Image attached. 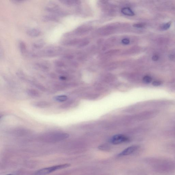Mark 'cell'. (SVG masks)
Here are the masks:
<instances>
[{"label":"cell","mask_w":175,"mask_h":175,"mask_svg":"<svg viewBox=\"0 0 175 175\" xmlns=\"http://www.w3.org/2000/svg\"><path fill=\"white\" fill-rule=\"evenodd\" d=\"M68 133L61 132H51L44 135L43 139L50 142H56L62 141L69 137Z\"/></svg>","instance_id":"cell-1"},{"label":"cell","mask_w":175,"mask_h":175,"mask_svg":"<svg viewBox=\"0 0 175 175\" xmlns=\"http://www.w3.org/2000/svg\"><path fill=\"white\" fill-rule=\"evenodd\" d=\"M63 48L57 46L48 47L41 51L42 57H53L59 55L63 51Z\"/></svg>","instance_id":"cell-2"},{"label":"cell","mask_w":175,"mask_h":175,"mask_svg":"<svg viewBox=\"0 0 175 175\" xmlns=\"http://www.w3.org/2000/svg\"><path fill=\"white\" fill-rule=\"evenodd\" d=\"M45 9L47 12L55 14L56 16H64L67 14L64 10L61 8L58 4L53 2L48 3L46 6Z\"/></svg>","instance_id":"cell-3"},{"label":"cell","mask_w":175,"mask_h":175,"mask_svg":"<svg viewBox=\"0 0 175 175\" xmlns=\"http://www.w3.org/2000/svg\"><path fill=\"white\" fill-rule=\"evenodd\" d=\"M70 166V164L66 163L64 164L58 165L48 167L40 169L36 172L35 175H46L51 173L57 170L68 168Z\"/></svg>","instance_id":"cell-4"},{"label":"cell","mask_w":175,"mask_h":175,"mask_svg":"<svg viewBox=\"0 0 175 175\" xmlns=\"http://www.w3.org/2000/svg\"><path fill=\"white\" fill-rule=\"evenodd\" d=\"M129 141L128 138L122 134H117L113 136L110 140L111 143L114 145L128 142Z\"/></svg>","instance_id":"cell-5"},{"label":"cell","mask_w":175,"mask_h":175,"mask_svg":"<svg viewBox=\"0 0 175 175\" xmlns=\"http://www.w3.org/2000/svg\"><path fill=\"white\" fill-rule=\"evenodd\" d=\"M138 148V146L136 145H133L129 147L120 153L118 155V156H123L129 155L136 151Z\"/></svg>","instance_id":"cell-6"},{"label":"cell","mask_w":175,"mask_h":175,"mask_svg":"<svg viewBox=\"0 0 175 175\" xmlns=\"http://www.w3.org/2000/svg\"><path fill=\"white\" fill-rule=\"evenodd\" d=\"M26 33L30 36L34 37L40 36L41 34V31L37 28H31L27 30Z\"/></svg>","instance_id":"cell-7"},{"label":"cell","mask_w":175,"mask_h":175,"mask_svg":"<svg viewBox=\"0 0 175 175\" xmlns=\"http://www.w3.org/2000/svg\"><path fill=\"white\" fill-rule=\"evenodd\" d=\"M42 20L44 21H46V22H49V21L58 22L59 21V19L56 15H45L43 17Z\"/></svg>","instance_id":"cell-8"},{"label":"cell","mask_w":175,"mask_h":175,"mask_svg":"<svg viewBox=\"0 0 175 175\" xmlns=\"http://www.w3.org/2000/svg\"><path fill=\"white\" fill-rule=\"evenodd\" d=\"M35 64L38 68L44 70H48L50 67L49 64L45 61L39 62L36 63Z\"/></svg>","instance_id":"cell-9"},{"label":"cell","mask_w":175,"mask_h":175,"mask_svg":"<svg viewBox=\"0 0 175 175\" xmlns=\"http://www.w3.org/2000/svg\"><path fill=\"white\" fill-rule=\"evenodd\" d=\"M45 42L43 40H40L34 42L32 46L36 49H40L43 47L45 45Z\"/></svg>","instance_id":"cell-10"},{"label":"cell","mask_w":175,"mask_h":175,"mask_svg":"<svg viewBox=\"0 0 175 175\" xmlns=\"http://www.w3.org/2000/svg\"><path fill=\"white\" fill-rule=\"evenodd\" d=\"M33 105L36 107L44 108L49 107L50 105V103L48 102L39 101L36 102Z\"/></svg>","instance_id":"cell-11"},{"label":"cell","mask_w":175,"mask_h":175,"mask_svg":"<svg viewBox=\"0 0 175 175\" xmlns=\"http://www.w3.org/2000/svg\"><path fill=\"white\" fill-rule=\"evenodd\" d=\"M19 48L20 52L22 54L24 55L27 53L26 45L23 41H20L19 42Z\"/></svg>","instance_id":"cell-12"},{"label":"cell","mask_w":175,"mask_h":175,"mask_svg":"<svg viewBox=\"0 0 175 175\" xmlns=\"http://www.w3.org/2000/svg\"><path fill=\"white\" fill-rule=\"evenodd\" d=\"M27 92L29 96L32 97H38L40 96V93L34 89H28Z\"/></svg>","instance_id":"cell-13"},{"label":"cell","mask_w":175,"mask_h":175,"mask_svg":"<svg viewBox=\"0 0 175 175\" xmlns=\"http://www.w3.org/2000/svg\"><path fill=\"white\" fill-rule=\"evenodd\" d=\"M122 12L123 14L128 16H133L134 15V12L130 9L128 8H123L122 10Z\"/></svg>","instance_id":"cell-14"},{"label":"cell","mask_w":175,"mask_h":175,"mask_svg":"<svg viewBox=\"0 0 175 175\" xmlns=\"http://www.w3.org/2000/svg\"><path fill=\"white\" fill-rule=\"evenodd\" d=\"M54 99L57 101L59 102H63L65 101L68 99V97L65 95H61L56 96Z\"/></svg>","instance_id":"cell-15"},{"label":"cell","mask_w":175,"mask_h":175,"mask_svg":"<svg viewBox=\"0 0 175 175\" xmlns=\"http://www.w3.org/2000/svg\"><path fill=\"white\" fill-rule=\"evenodd\" d=\"M54 64L58 68H64L65 66V64L62 61L57 60L55 61Z\"/></svg>","instance_id":"cell-16"},{"label":"cell","mask_w":175,"mask_h":175,"mask_svg":"<svg viewBox=\"0 0 175 175\" xmlns=\"http://www.w3.org/2000/svg\"><path fill=\"white\" fill-rule=\"evenodd\" d=\"M61 3L65 4V5L70 6L74 4L75 1H69V0H62V1H59Z\"/></svg>","instance_id":"cell-17"},{"label":"cell","mask_w":175,"mask_h":175,"mask_svg":"<svg viewBox=\"0 0 175 175\" xmlns=\"http://www.w3.org/2000/svg\"><path fill=\"white\" fill-rule=\"evenodd\" d=\"M152 78L150 76H145L143 78V81L146 84L150 83L152 81Z\"/></svg>","instance_id":"cell-18"},{"label":"cell","mask_w":175,"mask_h":175,"mask_svg":"<svg viewBox=\"0 0 175 175\" xmlns=\"http://www.w3.org/2000/svg\"><path fill=\"white\" fill-rule=\"evenodd\" d=\"M162 84V82L161 81L159 80H156L154 81L152 83V85L153 86L155 87H158L160 86Z\"/></svg>","instance_id":"cell-19"},{"label":"cell","mask_w":175,"mask_h":175,"mask_svg":"<svg viewBox=\"0 0 175 175\" xmlns=\"http://www.w3.org/2000/svg\"><path fill=\"white\" fill-rule=\"evenodd\" d=\"M171 22H168V23H166V24L164 25L163 26H162V29H163V30H168V29H169L170 28V26H171Z\"/></svg>","instance_id":"cell-20"},{"label":"cell","mask_w":175,"mask_h":175,"mask_svg":"<svg viewBox=\"0 0 175 175\" xmlns=\"http://www.w3.org/2000/svg\"><path fill=\"white\" fill-rule=\"evenodd\" d=\"M168 87L172 91L175 92V83H172L169 84V85H168Z\"/></svg>","instance_id":"cell-21"},{"label":"cell","mask_w":175,"mask_h":175,"mask_svg":"<svg viewBox=\"0 0 175 175\" xmlns=\"http://www.w3.org/2000/svg\"><path fill=\"white\" fill-rule=\"evenodd\" d=\"M110 147L108 146L105 145L100 146L99 147V149L102 150H109Z\"/></svg>","instance_id":"cell-22"},{"label":"cell","mask_w":175,"mask_h":175,"mask_svg":"<svg viewBox=\"0 0 175 175\" xmlns=\"http://www.w3.org/2000/svg\"><path fill=\"white\" fill-rule=\"evenodd\" d=\"M159 58V56L155 54L152 56V59L154 61H156L158 60Z\"/></svg>","instance_id":"cell-23"},{"label":"cell","mask_w":175,"mask_h":175,"mask_svg":"<svg viewBox=\"0 0 175 175\" xmlns=\"http://www.w3.org/2000/svg\"><path fill=\"white\" fill-rule=\"evenodd\" d=\"M144 25L142 23H139V24H134L133 26L135 27L138 28H142L144 27Z\"/></svg>","instance_id":"cell-24"},{"label":"cell","mask_w":175,"mask_h":175,"mask_svg":"<svg viewBox=\"0 0 175 175\" xmlns=\"http://www.w3.org/2000/svg\"><path fill=\"white\" fill-rule=\"evenodd\" d=\"M122 42L123 44H124L127 45L129 43L130 41L128 39H123V40H122Z\"/></svg>","instance_id":"cell-25"},{"label":"cell","mask_w":175,"mask_h":175,"mask_svg":"<svg viewBox=\"0 0 175 175\" xmlns=\"http://www.w3.org/2000/svg\"><path fill=\"white\" fill-rule=\"evenodd\" d=\"M6 175H11V174H7Z\"/></svg>","instance_id":"cell-26"},{"label":"cell","mask_w":175,"mask_h":175,"mask_svg":"<svg viewBox=\"0 0 175 175\" xmlns=\"http://www.w3.org/2000/svg\"></svg>","instance_id":"cell-27"}]
</instances>
